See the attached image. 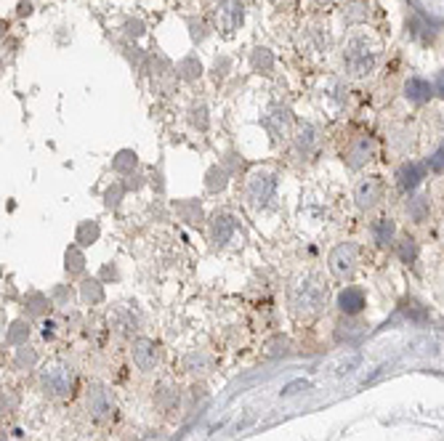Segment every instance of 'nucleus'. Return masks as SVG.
<instances>
[{
	"mask_svg": "<svg viewBox=\"0 0 444 441\" xmlns=\"http://www.w3.org/2000/svg\"><path fill=\"white\" fill-rule=\"evenodd\" d=\"M133 362L141 373H149L157 364V343L149 338H138L133 340Z\"/></svg>",
	"mask_w": 444,
	"mask_h": 441,
	"instance_id": "f8f14e48",
	"label": "nucleus"
},
{
	"mask_svg": "<svg viewBox=\"0 0 444 441\" xmlns=\"http://www.w3.org/2000/svg\"><path fill=\"white\" fill-rule=\"evenodd\" d=\"M242 19H245V6L239 0H221L213 14L216 30L221 35H234V30H239V24H242Z\"/></svg>",
	"mask_w": 444,
	"mask_h": 441,
	"instance_id": "0eeeda50",
	"label": "nucleus"
},
{
	"mask_svg": "<svg viewBox=\"0 0 444 441\" xmlns=\"http://www.w3.org/2000/svg\"><path fill=\"white\" fill-rule=\"evenodd\" d=\"M373 154H376V144H373V138L367 136H357L349 147H346V165L351 170L362 168V165H367L370 160H373Z\"/></svg>",
	"mask_w": 444,
	"mask_h": 441,
	"instance_id": "9d476101",
	"label": "nucleus"
},
{
	"mask_svg": "<svg viewBox=\"0 0 444 441\" xmlns=\"http://www.w3.org/2000/svg\"><path fill=\"white\" fill-rule=\"evenodd\" d=\"M125 27H128V35H133V37H138V35L144 32V24H141V21H128Z\"/></svg>",
	"mask_w": 444,
	"mask_h": 441,
	"instance_id": "4c0bfd02",
	"label": "nucleus"
},
{
	"mask_svg": "<svg viewBox=\"0 0 444 441\" xmlns=\"http://www.w3.org/2000/svg\"><path fill=\"white\" fill-rule=\"evenodd\" d=\"M51 301H56L59 306L72 303V290H69V285H59V288H53L51 290Z\"/></svg>",
	"mask_w": 444,
	"mask_h": 441,
	"instance_id": "f704fd0d",
	"label": "nucleus"
},
{
	"mask_svg": "<svg viewBox=\"0 0 444 441\" xmlns=\"http://www.w3.org/2000/svg\"><path fill=\"white\" fill-rule=\"evenodd\" d=\"M343 64L354 77H364L376 67V51L370 48V43L364 37H351L343 51Z\"/></svg>",
	"mask_w": 444,
	"mask_h": 441,
	"instance_id": "7ed1b4c3",
	"label": "nucleus"
},
{
	"mask_svg": "<svg viewBox=\"0 0 444 441\" xmlns=\"http://www.w3.org/2000/svg\"><path fill=\"white\" fill-rule=\"evenodd\" d=\"M184 370L192 375H203L210 370V357H207L205 351H192V354H187V359H184Z\"/></svg>",
	"mask_w": 444,
	"mask_h": 441,
	"instance_id": "393cba45",
	"label": "nucleus"
},
{
	"mask_svg": "<svg viewBox=\"0 0 444 441\" xmlns=\"http://www.w3.org/2000/svg\"><path fill=\"white\" fill-rule=\"evenodd\" d=\"M370 234H373V239H376L378 245H389V242H394V237H396V223H394V218L383 216V218L373 220Z\"/></svg>",
	"mask_w": 444,
	"mask_h": 441,
	"instance_id": "a211bd4d",
	"label": "nucleus"
},
{
	"mask_svg": "<svg viewBox=\"0 0 444 441\" xmlns=\"http://www.w3.org/2000/svg\"><path fill=\"white\" fill-rule=\"evenodd\" d=\"M288 303H290V311L298 319H306V317L320 314L327 303L325 279H322L320 274H304V276H298L290 285Z\"/></svg>",
	"mask_w": 444,
	"mask_h": 441,
	"instance_id": "f257e3e1",
	"label": "nucleus"
},
{
	"mask_svg": "<svg viewBox=\"0 0 444 441\" xmlns=\"http://www.w3.org/2000/svg\"><path fill=\"white\" fill-rule=\"evenodd\" d=\"M383 200V181L378 176H367L354 187V203L359 210H373Z\"/></svg>",
	"mask_w": 444,
	"mask_h": 441,
	"instance_id": "6e6552de",
	"label": "nucleus"
},
{
	"mask_svg": "<svg viewBox=\"0 0 444 441\" xmlns=\"http://www.w3.org/2000/svg\"><path fill=\"white\" fill-rule=\"evenodd\" d=\"M64 269L69 276H77V274L86 272V255L80 250V245H69L67 253H64Z\"/></svg>",
	"mask_w": 444,
	"mask_h": 441,
	"instance_id": "4be33fe9",
	"label": "nucleus"
},
{
	"mask_svg": "<svg viewBox=\"0 0 444 441\" xmlns=\"http://www.w3.org/2000/svg\"><path fill=\"white\" fill-rule=\"evenodd\" d=\"M357 263H359V245H354V242H341L338 247H333V253L327 258L330 272L338 279L351 276L354 269H357Z\"/></svg>",
	"mask_w": 444,
	"mask_h": 441,
	"instance_id": "39448f33",
	"label": "nucleus"
},
{
	"mask_svg": "<svg viewBox=\"0 0 444 441\" xmlns=\"http://www.w3.org/2000/svg\"><path fill=\"white\" fill-rule=\"evenodd\" d=\"M423 176H426V168L420 162H405L402 168L396 170V184H399L402 191H412L423 181Z\"/></svg>",
	"mask_w": 444,
	"mask_h": 441,
	"instance_id": "4468645a",
	"label": "nucleus"
},
{
	"mask_svg": "<svg viewBox=\"0 0 444 441\" xmlns=\"http://www.w3.org/2000/svg\"><path fill=\"white\" fill-rule=\"evenodd\" d=\"M229 176H232V173L223 168V165H213V168L205 173V189L213 191V194H216V191H223L226 184H229Z\"/></svg>",
	"mask_w": 444,
	"mask_h": 441,
	"instance_id": "5701e85b",
	"label": "nucleus"
},
{
	"mask_svg": "<svg viewBox=\"0 0 444 441\" xmlns=\"http://www.w3.org/2000/svg\"><path fill=\"white\" fill-rule=\"evenodd\" d=\"M317 147H320V133H317V128H314V125L298 128V133L293 136V152L298 154V157H311V154L317 152Z\"/></svg>",
	"mask_w": 444,
	"mask_h": 441,
	"instance_id": "ddd939ff",
	"label": "nucleus"
},
{
	"mask_svg": "<svg viewBox=\"0 0 444 441\" xmlns=\"http://www.w3.org/2000/svg\"><path fill=\"white\" fill-rule=\"evenodd\" d=\"M40 386L43 391L51 396V399H64L72 393V386H75V375L69 370L67 364H48L43 375H40Z\"/></svg>",
	"mask_w": 444,
	"mask_h": 441,
	"instance_id": "20e7f679",
	"label": "nucleus"
},
{
	"mask_svg": "<svg viewBox=\"0 0 444 441\" xmlns=\"http://www.w3.org/2000/svg\"><path fill=\"white\" fill-rule=\"evenodd\" d=\"M396 255H399L405 263H412V261L418 258V245H415V239H412L410 234L396 242Z\"/></svg>",
	"mask_w": 444,
	"mask_h": 441,
	"instance_id": "c85d7f7f",
	"label": "nucleus"
},
{
	"mask_svg": "<svg viewBox=\"0 0 444 441\" xmlns=\"http://www.w3.org/2000/svg\"><path fill=\"white\" fill-rule=\"evenodd\" d=\"M138 165V154L133 149H120L115 157H112V170L120 173V176H131Z\"/></svg>",
	"mask_w": 444,
	"mask_h": 441,
	"instance_id": "412c9836",
	"label": "nucleus"
},
{
	"mask_svg": "<svg viewBox=\"0 0 444 441\" xmlns=\"http://www.w3.org/2000/svg\"><path fill=\"white\" fill-rule=\"evenodd\" d=\"M154 402H157V407L163 409V412H171V409L176 407V402H178V393H176V388L160 386V388H157V396H154Z\"/></svg>",
	"mask_w": 444,
	"mask_h": 441,
	"instance_id": "cd10ccee",
	"label": "nucleus"
},
{
	"mask_svg": "<svg viewBox=\"0 0 444 441\" xmlns=\"http://www.w3.org/2000/svg\"><path fill=\"white\" fill-rule=\"evenodd\" d=\"M173 210L181 220H187L189 226H197L200 220L205 218V210H203V203L200 200H176L173 203Z\"/></svg>",
	"mask_w": 444,
	"mask_h": 441,
	"instance_id": "2eb2a0df",
	"label": "nucleus"
},
{
	"mask_svg": "<svg viewBox=\"0 0 444 441\" xmlns=\"http://www.w3.org/2000/svg\"><path fill=\"white\" fill-rule=\"evenodd\" d=\"M290 125H293V118H290V109L285 106H274L272 112L263 118V128L269 131L272 141H279L290 133Z\"/></svg>",
	"mask_w": 444,
	"mask_h": 441,
	"instance_id": "9b49d317",
	"label": "nucleus"
},
{
	"mask_svg": "<svg viewBox=\"0 0 444 441\" xmlns=\"http://www.w3.org/2000/svg\"><path fill=\"white\" fill-rule=\"evenodd\" d=\"M86 409H88V415H91L96 423H107V420H112V417H115V402H112L109 391L104 388V386H99V383L88 386V391H86Z\"/></svg>",
	"mask_w": 444,
	"mask_h": 441,
	"instance_id": "423d86ee",
	"label": "nucleus"
},
{
	"mask_svg": "<svg viewBox=\"0 0 444 441\" xmlns=\"http://www.w3.org/2000/svg\"><path fill=\"white\" fill-rule=\"evenodd\" d=\"M428 168L434 170V173H444V144L428 157Z\"/></svg>",
	"mask_w": 444,
	"mask_h": 441,
	"instance_id": "e433bc0d",
	"label": "nucleus"
},
{
	"mask_svg": "<svg viewBox=\"0 0 444 441\" xmlns=\"http://www.w3.org/2000/svg\"><path fill=\"white\" fill-rule=\"evenodd\" d=\"M407 216H410L412 220H426V216H428L426 197H415V200H410V203H407Z\"/></svg>",
	"mask_w": 444,
	"mask_h": 441,
	"instance_id": "473e14b6",
	"label": "nucleus"
},
{
	"mask_svg": "<svg viewBox=\"0 0 444 441\" xmlns=\"http://www.w3.org/2000/svg\"><path fill=\"white\" fill-rule=\"evenodd\" d=\"M189 120H192V125H194V128L205 131V128H207V109H205V104H197V106H192V109H189Z\"/></svg>",
	"mask_w": 444,
	"mask_h": 441,
	"instance_id": "72a5a7b5",
	"label": "nucleus"
},
{
	"mask_svg": "<svg viewBox=\"0 0 444 441\" xmlns=\"http://www.w3.org/2000/svg\"><path fill=\"white\" fill-rule=\"evenodd\" d=\"M35 362H37V357H35V351L33 348H19L17 351V367H33Z\"/></svg>",
	"mask_w": 444,
	"mask_h": 441,
	"instance_id": "c9c22d12",
	"label": "nucleus"
},
{
	"mask_svg": "<svg viewBox=\"0 0 444 441\" xmlns=\"http://www.w3.org/2000/svg\"><path fill=\"white\" fill-rule=\"evenodd\" d=\"M112 324L120 335H131L138 327V314L131 308V306H118L115 314H112Z\"/></svg>",
	"mask_w": 444,
	"mask_h": 441,
	"instance_id": "f3484780",
	"label": "nucleus"
},
{
	"mask_svg": "<svg viewBox=\"0 0 444 441\" xmlns=\"http://www.w3.org/2000/svg\"><path fill=\"white\" fill-rule=\"evenodd\" d=\"M207 232H210L213 247H226V245L232 242V237H234V232H237V218H234L232 213H216V216L210 218Z\"/></svg>",
	"mask_w": 444,
	"mask_h": 441,
	"instance_id": "1a4fd4ad",
	"label": "nucleus"
},
{
	"mask_svg": "<svg viewBox=\"0 0 444 441\" xmlns=\"http://www.w3.org/2000/svg\"><path fill=\"white\" fill-rule=\"evenodd\" d=\"M338 308H341L346 317H354L364 308V290L362 288H346L338 295Z\"/></svg>",
	"mask_w": 444,
	"mask_h": 441,
	"instance_id": "dca6fc26",
	"label": "nucleus"
},
{
	"mask_svg": "<svg viewBox=\"0 0 444 441\" xmlns=\"http://www.w3.org/2000/svg\"><path fill=\"white\" fill-rule=\"evenodd\" d=\"M80 295H83V298H86L91 306H93V303H102V301H104L102 282H99V279H86V282L80 285Z\"/></svg>",
	"mask_w": 444,
	"mask_h": 441,
	"instance_id": "bb28decb",
	"label": "nucleus"
},
{
	"mask_svg": "<svg viewBox=\"0 0 444 441\" xmlns=\"http://www.w3.org/2000/svg\"><path fill=\"white\" fill-rule=\"evenodd\" d=\"M250 64L256 72H269L274 67V56L272 51H266V48H256L253 51V59H250Z\"/></svg>",
	"mask_w": 444,
	"mask_h": 441,
	"instance_id": "7c9ffc66",
	"label": "nucleus"
},
{
	"mask_svg": "<svg viewBox=\"0 0 444 441\" xmlns=\"http://www.w3.org/2000/svg\"><path fill=\"white\" fill-rule=\"evenodd\" d=\"M434 88H436V93H439V96L444 99V69L439 72V75H436V83H434Z\"/></svg>",
	"mask_w": 444,
	"mask_h": 441,
	"instance_id": "58836bf2",
	"label": "nucleus"
},
{
	"mask_svg": "<svg viewBox=\"0 0 444 441\" xmlns=\"http://www.w3.org/2000/svg\"><path fill=\"white\" fill-rule=\"evenodd\" d=\"M48 298L43 295V292H37V290H30L27 295H24V308L33 314V317H43V314H48Z\"/></svg>",
	"mask_w": 444,
	"mask_h": 441,
	"instance_id": "b1692460",
	"label": "nucleus"
},
{
	"mask_svg": "<svg viewBox=\"0 0 444 441\" xmlns=\"http://www.w3.org/2000/svg\"><path fill=\"white\" fill-rule=\"evenodd\" d=\"M274 191H277V176L272 170H253L248 176V184H245V200L253 210H261L272 203Z\"/></svg>",
	"mask_w": 444,
	"mask_h": 441,
	"instance_id": "f03ea898",
	"label": "nucleus"
},
{
	"mask_svg": "<svg viewBox=\"0 0 444 441\" xmlns=\"http://www.w3.org/2000/svg\"><path fill=\"white\" fill-rule=\"evenodd\" d=\"M27 338H30V324L14 322L11 330H8V335H6V343L8 346H21V343H27Z\"/></svg>",
	"mask_w": 444,
	"mask_h": 441,
	"instance_id": "c756f323",
	"label": "nucleus"
},
{
	"mask_svg": "<svg viewBox=\"0 0 444 441\" xmlns=\"http://www.w3.org/2000/svg\"><path fill=\"white\" fill-rule=\"evenodd\" d=\"M317 3H330V0H317Z\"/></svg>",
	"mask_w": 444,
	"mask_h": 441,
	"instance_id": "ea45409f",
	"label": "nucleus"
},
{
	"mask_svg": "<svg viewBox=\"0 0 444 441\" xmlns=\"http://www.w3.org/2000/svg\"><path fill=\"white\" fill-rule=\"evenodd\" d=\"M200 75H203V64H200L197 56H187V59L178 62V77L181 80H197Z\"/></svg>",
	"mask_w": 444,
	"mask_h": 441,
	"instance_id": "a878e982",
	"label": "nucleus"
},
{
	"mask_svg": "<svg viewBox=\"0 0 444 441\" xmlns=\"http://www.w3.org/2000/svg\"><path fill=\"white\" fill-rule=\"evenodd\" d=\"M99 237H102V226L96 220H80L77 229H75V242L80 247H88V245L99 242Z\"/></svg>",
	"mask_w": 444,
	"mask_h": 441,
	"instance_id": "6ab92c4d",
	"label": "nucleus"
},
{
	"mask_svg": "<svg viewBox=\"0 0 444 441\" xmlns=\"http://www.w3.org/2000/svg\"><path fill=\"white\" fill-rule=\"evenodd\" d=\"M125 191H128L125 184H112V187L104 191V205H107L109 210H118L120 200H122V194H125Z\"/></svg>",
	"mask_w": 444,
	"mask_h": 441,
	"instance_id": "2f4dec72",
	"label": "nucleus"
},
{
	"mask_svg": "<svg viewBox=\"0 0 444 441\" xmlns=\"http://www.w3.org/2000/svg\"><path fill=\"white\" fill-rule=\"evenodd\" d=\"M405 96H407L412 104H423L431 99V85H428L423 77H410L407 85H405Z\"/></svg>",
	"mask_w": 444,
	"mask_h": 441,
	"instance_id": "aec40b11",
	"label": "nucleus"
}]
</instances>
